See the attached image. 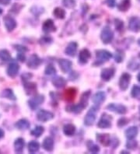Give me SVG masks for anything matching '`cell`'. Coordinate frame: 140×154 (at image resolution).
<instances>
[{
  "label": "cell",
  "instance_id": "obj_58",
  "mask_svg": "<svg viewBox=\"0 0 140 154\" xmlns=\"http://www.w3.org/2000/svg\"><path fill=\"white\" fill-rule=\"evenodd\" d=\"M138 1H140V0H138Z\"/></svg>",
  "mask_w": 140,
  "mask_h": 154
},
{
  "label": "cell",
  "instance_id": "obj_41",
  "mask_svg": "<svg viewBox=\"0 0 140 154\" xmlns=\"http://www.w3.org/2000/svg\"><path fill=\"white\" fill-rule=\"evenodd\" d=\"M55 72H56L55 68H54L52 65H48V66L46 67V69H45V75H54Z\"/></svg>",
  "mask_w": 140,
  "mask_h": 154
},
{
  "label": "cell",
  "instance_id": "obj_29",
  "mask_svg": "<svg viewBox=\"0 0 140 154\" xmlns=\"http://www.w3.org/2000/svg\"><path fill=\"white\" fill-rule=\"evenodd\" d=\"M40 149V144L37 141H30L28 144V151L30 152V153H34L37 152V151L39 150Z\"/></svg>",
  "mask_w": 140,
  "mask_h": 154
},
{
  "label": "cell",
  "instance_id": "obj_14",
  "mask_svg": "<svg viewBox=\"0 0 140 154\" xmlns=\"http://www.w3.org/2000/svg\"><path fill=\"white\" fill-rule=\"evenodd\" d=\"M58 65L60 66V69H62V71L65 73L66 72H69L72 69V66H73V63H72L71 61L68 60V59H60L58 61Z\"/></svg>",
  "mask_w": 140,
  "mask_h": 154
},
{
  "label": "cell",
  "instance_id": "obj_25",
  "mask_svg": "<svg viewBox=\"0 0 140 154\" xmlns=\"http://www.w3.org/2000/svg\"><path fill=\"white\" fill-rule=\"evenodd\" d=\"M76 96V90L75 88H69L65 91V100L67 101H73Z\"/></svg>",
  "mask_w": 140,
  "mask_h": 154
},
{
  "label": "cell",
  "instance_id": "obj_21",
  "mask_svg": "<svg viewBox=\"0 0 140 154\" xmlns=\"http://www.w3.org/2000/svg\"><path fill=\"white\" fill-rule=\"evenodd\" d=\"M25 91L27 95H33L37 91V85L34 83H29V82H24Z\"/></svg>",
  "mask_w": 140,
  "mask_h": 154
},
{
  "label": "cell",
  "instance_id": "obj_23",
  "mask_svg": "<svg viewBox=\"0 0 140 154\" xmlns=\"http://www.w3.org/2000/svg\"><path fill=\"white\" fill-rule=\"evenodd\" d=\"M52 84L54 85V87H55L56 88H63L66 85V80L62 76H56L53 78Z\"/></svg>",
  "mask_w": 140,
  "mask_h": 154
},
{
  "label": "cell",
  "instance_id": "obj_8",
  "mask_svg": "<svg viewBox=\"0 0 140 154\" xmlns=\"http://www.w3.org/2000/svg\"><path fill=\"white\" fill-rule=\"evenodd\" d=\"M19 70H20V66L18 65V63L17 62H15V61H13L8 66L6 72H7V75L9 77L15 78L17 75V74H18Z\"/></svg>",
  "mask_w": 140,
  "mask_h": 154
},
{
  "label": "cell",
  "instance_id": "obj_1",
  "mask_svg": "<svg viewBox=\"0 0 140 154\" xmlns=\"http://www.w3.org/2000/svg\"><path fill=\"white\" fill-rule=\"evenodd\" d=\"M101 38L104 44H109L114 38V33L109 26H105L101 34Z\"/></svg>",
  "mask_w": 140,
  "mask_h": 154
},
{
  "label": "cell",
  "instance_id": "obj_20",
  "mask_svg": "<svg viewBox=\"0 0 140 154\" xmlns=\"http://www.w3.org/2000/svg\"><path fill=\"white\" fill-rule=\"evenodd\" d=\"M42 147L45 150L48 152H51L54 149V140L52 138L46 137L44 139L43 143H42Z\"/></svg>",
  "mask_w": 140,
  "mask_h": 154
},
{
  "label": "cell",
  "instance_id": "obj_12",
  "mask_svg": "<svg viewBox=\"0 0 140 154\" xmlns=\"http://www.w3.org/2000/svg\"><path fill=\"white\" fill-rule=\"evenodd\" d=\"M129 27L133 32L140 31V18L138 17H132L129 20Z\"/></svg>",
  "mask_w": 140,
  "mask_h": 154
},
{
  "label": "cell",
  "instance_id": "obj_13",
  "mask_svg": "<svg viewBox=\"0 0 140 154\" xmlns=\"http://www.w3.org/2000/svg\"><path fill=\"white\" fill-rule=\"evenodd\" d=\"M114 68H106L101 71V79L104 81H109L114 75Z\"/></svg>",
  "mask_w": 140,
  "mask_h": 154
},
{
  "label": "cell",
  "instance_id": "obj_9",
  "mask_svg": "<svg viewBox=\"0 0 140 154\" xmlns=\"http://www.w3.org/2000/svg\"><path fill=\"white\" fill-rule=\"evenodd\" d=\"M41 59L36 54H33V55H30V58H28L27 62H26L28 67L32 69H37L41 65Z\"/></svg>",
  "mask_w": 140,
  "mask_h": 154
},
{
  "label": "cell",
  "instance_id": "obj_45",
  "mask_svg": "<svg viewBox=\"0 0 140 154\" xmlns=\"http://www.w3.org/2000/svg\"><path fill=\"white\" fill-rule=\"evenodd\" d=\"M22 7H23V6H20V4L15 3L14 5H13V6L12 7V9L10 10H11L12 12H13L14 13H17L20 12V10H21V8Z\"/></svg>",
  "mask_w": 140,
  "mask_h": 154
},
{
  "label": "cell",
  "instance_id": "obj_36",
  "mask_svg": "<svg viewBox=\"0 0 140 154\" xmlns=\"http://www.w3.org/2000/svg\"><path fill=\"white\" fill-rule=\"evenodd\" d=\"M90 96V91H86V92L83 93L81 97L80 102L79 103L83 106L84 107H86L88 104V100H89V98Z\"/></svg>",
  "mask_w": 140,
  "mask_h": 154
},
{
  "label": "cell",
  "instance_id": "obj_47",
  "mask_svg": "<svg viewBox=\"0 0 140 154\" xmlns=\"http://www.w3.org/2000/svg\"><path fill=\"white\" fill-rule=\"evenodd\" d=\"M128 122H129V120H128V119H126L125 118H122V119H119V121H118V125L119 126V127H123L125 125L128 124Z\"/></svg>",
  "mask_w": 140,
  "mask_h": 154
},
{
  "label": "cell",
  "instance_id": "obj_26",
  "mask_svg": "<svg viewBox=\"0 0 140 154\" xmlns=\"http://www.w3.org/2000/svg\"><path fill=\"white\" fill-rule=\"evenodd\" d=\"M30 122H28L26 119H24L19 120L18 122H16L15 124V127L17 128H18L19 130H26L30 128Z\"/></svg>",
  "mask_w": 140,
  "mask_h": 154
},
{
  "label": "cell",
  "instance_id": "obj_5",
  "mask_svg": "<svg viewBox=\"0 0 140 154\" xmlns=\"http://www.w3.org/2000/svg\"><path fill=\"white\" fill-rule=\"evenodd\" d=\"M112 118L107 114H103L101 119L97 123V127L100 128H108L111 126Z\"/></svg>",
  "mask_w": 140,
  "mask_h": 154
},
{
  "label": "cell",
  "instance_id": "obj_34",
  "mask_svg": "<svg viewBox=\"0 0 140 154\" xmlns=\"http://www.w3.org/2000/svg\"><path fill=\"white\" fill-rule=\"evenodd\" d=\"M53 14H54V17L58 19H64L65 17V11L60 7L55 8L53 11Z\"/></svg>",
  "mask_w": 140,
  "mask_h": 154
},
{
  "label": "cell",
  "instance_id": "obj_33",
  "mask_svg": "<svg viewBox=\"0 0 140 154\" xmlns=\"http://www.w3.org/2000/svg\"><path fill=\"white\" fill-rule=\"evenodd\" d=\"M130 1L129 0H123L122 2H120L118 5V9L121 12L127 11L130 8Z\"/></svg>",
  "mask_w": 140,
  "mask_h": 154
},
{
  "label": "cell",
  "instance_id": "obj_31",
  "mask_svg": "<svg viewBox=\"0 0 140 154\" xmlns=\"http://www.w3.org/2000/svg\"><path fill=\"white\" fill-rule=\"evenodd\" d=\"M84 108H85V107H84L80 103H79L78 104H76V105L68 106V107H66V111H70V112L76 113L77 114V113H80Z\"/></svg>",
  "mask_w": 140,
  "mask_h": 154
},
{
  "label": "cell",
  "instance_id": "obj_24",
  "mask_svg": "<svg viewBox=\"0 0 140 154\" xmlns=\"http://www.w3.org/2000/svg\"><path fill=\"white\" fill-rule=\"evenodd\" d=\"M138 130L136 126H132V127L129 128L125 131V136L127 137V139H133L134 138L136 137V135H138Z\"/></svg>",
  "mask_w": 140,
  "mask_h": 154
},
{
  "label": "cell",
  "instance_id": "obj_18",
  "mask_svg": "<svg viewBox=\"0 0 140 154\" xmlns=\"http://www.w3.org/2000/svg\"><path fill=\"white\" fill-rule=\"evenodd\" d=\"M106 99V94L103 91H98L93 95V102L97 105H101L103 102Z\"/></svg>",
  "mask_w": 140,
  "mask_h": 154
},
{
  "label": "cell",
  "instance_id": "obj_10",
  "mask_svg": "<svg viewBox=\"0 0 140 154\" xmlns=\"http://www.w3.org/2000/svg\"><path fill=\"white\" fill-rule=\"evenodd\" d=\"M3 21L4 25H5L6 30H7L9 32L13 31V30L17 27V21L15 20L14 18H13V17H10V16H6V17H4Z\"/></svg>",
  "mask_w": 140,
  "mask_h": 154
},
{
  "label": "cell",
  "instance_id": "obj_15",
  "mask_svg": "<svg viewBox=\"0 0 140 154\" xmlns=\"http://www.w3.org/2000/svg\"><path fill=\"white\" fill-rule=\"evenodd\" d=\"M97 141L104 146H108L111 143L110 137L108 134H97Z\"/></svg>",
  "mask_w": 140,
  "mask_h": 154
},
{
  "label": "cell",
  "instance_id": "obj_52",
  "mask_svg": "<svg viewBox=\"0 0 140 154\" xmlns=\"http://www.w3.org/2000/svg\"><path fill=\"white\" fill-rule=\"evenodd\" d=\"M4 135H5V132H4V131L2 129V128H0V139H2V138H3Z\"/></svg>",
  "mask_w": 140,
  "mask_h": 154
},
{
  "label": "cell",
  "instance_id": "obj_43",
  "mask_svg": "<svg viewBox=\"0 0 140 154\" xmlns=\"http://www.w3.org/2000/svg\"><path fill=\"white\" fill-rule=\"evenodd\" d=\"M115 27H116V30H119V31L121 30H122L124 27L123 22L118 19L115 20Z\"/></svg>",
  "mask_w": 140,
  "mask_h": 154
},
{
  "label": "cell",
  "instance_id": "obj_22",
  "mask_svg": "<svg viewBox=\"0 0 140 154\" xmlns=\"http://www.w3.org/2000/svg\"><path fill=\"white\" fill-rule=\"evenodd\" d=\"M24 146V139H22V138H18V139H16L15 143H14V149H15V152H17V153H21L23 151Z\"/></svg>",
  "mask_w": 140,
  "mask_h": 154
},
{
  "label": "cell",
  "instance_id": "obj_40",
  "mask_svg": "<svg viewBox=\"0 0 140 154\" xmlns=\"http://www.w3.org/2000/svg\"><path fill=\"white\" fill-rule=\"evenodd\" d=\"M139 67H140L139 63H138L137 61L134 60V59H132V60L131 61V62L129 63V65H128V69L132 70V71L137 70Z\"/></svg>",
  "mask_w": 140,
  "mask_h": 154
},
{
  "label": "cell",
  "instance_id": "obj_11",
  "mask_svg": "<svg viewBox=\"0 0 140 154\" xmlns=\"http://www.w3.org/2000/svg\"><path fill=\"white\" fill-rule=\"evenodd\" d=\"M130 80H131V75H129V73H123L121 75V78H120L119 80V87L120 89L121 90H126L129 87V85L130 83Z\"/></svg>",
  "mask_w": 140,
  "mask_h": 154
},
{
  "label": "cell",
  "instance_id": "obj_35",
  "mask_svg": "<svg viewBox=\"0 0 140 154\" xmlns=\"http://www.w3.org/2000/svg\"><path fill=\"white\" fill-rule=\"evenodd\" d=\"M0 59L2 62H9L11 60V55L7 50H0Z\"/></svg>",
  "mask_w": 140,
  "mask_h": 154
},
{
  "label": "cell",
  "instance_id": "obj_57",
  "mask_svg": "<svg viewBox=\"0 0 140 154\" xmlns=\"http://www.w3.org/2000/svg\"><path fill=\"white\" fill-rule=\"evenodd\" d=\"M139 111H140V107H139Z\"/></svg>",
  "mask_w": 140,
  "mask_h": 154
},
{
  "label": "cell",
  "instance_id": "obj_4",
  "mask_svg": "<svg viewBox=\"0 0 140 154\" xmlns=\"http://www.w3.org/2000/svg\"><path fill=\"white\" fill-rule=\"evenodd\" d=\"M96 56H97V62L101 64L103 62H107L112 57V55L111 53L107 50H98L96 51Z\"/></svg>",
  "mask_w": 140,
  "mask_h": 154
},
{
  "label": "cell",
  "instance_id": "obj_56",
  "mask_svg": "<svg viewBox=\"0 0 140 154\" xmlns=\"http://www.w3.org/2000/svg\"><path fill=\"white\" fill-rule=\"evenodd\" d=\"M138 58H140V52H139V54H138Z\"/></svg>",
  "mask_w": 140,
  "mask_h": 154
},
{
  "label": "cell",
  "instance_id": "obj_51",
  "mask_svg": "<svg viewBox=\"0 0 140 154\" xmlns=\"http://www.w3.org/2000/svg\"><path fill=\"white\" fill-rule=\"evenodd\" d=\"M11 0H0V4L1 5H3V6H7L10 3Z\"/></svg>",
  "mask_w": 140,
  "mask_h": 154
},
{
  "label": "cell",
  "instance_id": "obj_30",
  "mask_svg": "<svg viewBox=\"0 0 140 154\" xmlns=\"http://www.w3.org/2000/svg\"><path fill=\"white\" fill-rule=\"evenodd\" d=\"M86 146H87L88 150L90 151V152H92V153L95 154L100 152V147L97 144L93 143V142L90 141V140H88L86 142Z\"/></svg>",
  "mask_w": 140,
  "mask_h": 154
},
{
  "label": "cell",
  "instance_id": "obj_2",
  "mask_svg": "<svg viewBox=\"0 0 140 154\" xmlns=\"http://www.w3.org/2000/svg\"><path fill=\"white\" fill-rule=\"evenodd\" d=\"M97 112V108L95 107H91L87 114H86L85 119H84V124L86 126H90L94 123L96 120V115Z\"/></svg>",
  "mask_w": 140,
  "mask_h": 154
},
{
  "label": "cell",
  "instance_id": "obj_53",
  "mask_svg": "<svg viewBox=\"0 0 140 154\" xmlns=\"http://www.w3.org/2000/svg\"><path fill=\"white\" fill-rule=\"evenodd\" d=\"M137 79H138V82H140V72L138 74V76H137Z\"/></svg>",
  "mask_w": 140,
  "mask_h": 154
},
{
  "label": "cell",
  "instance_id": "obj_48",
  "mask_svg": "<svg viewBox=\"0 0 140 154\" xmlns=\"http://www.w3.org/2000/svg\"><path fill=\"white\" fill-rule=\"evenodd\" d=\"M32 77V74L27 73V72H25V73L21 75V78H22V80L24 81V82H27L29 80V79H30Z\"/></svg>",
  "mask_w": 140,
  "mask_h": 154
},
{
  "label": "cell",
  "instance_id": "obj_54",
  "mask_svg": "<svg viewBox=\"0 0 140 154\" xmlns=\"http://www.w3.org/2000/svg\"><path fill=\"white\" fill-rule=\"evenodd\" d=\"M2 8H0V15L2 14Z\"/></svg>",
  "mask_w": 140,
  "mask_h": 154
},
{
  "label": "cell",
  "instance_id": "obj_46",
  "mask_svg": "<svg viewBox=\"0 0 140 154\" xmlns=\"http://www.w3.org/2000/svg\"><path fill=\"white\" fill-rule=\"evenodd\" d=\"M52 42V39L50 37H44L41 40V43L42 45H48V44L51 43Z\"/></svg>",
  "mask_w": 140,
  "mask_h": 154
},
{
  "label": "cell",
  "instance_id": "obj_17",
  "mask_svg": "<svg viewBox=\"0 0 140 154\" xmlns=\"http://www.w3.org/2000/svg\"><path fill=\"white\" fill-rule=\"evenodd\" d=\"M44 32L48 34V33L54 32L56 30V26H54V22L52 20H47L45 23H44L43 26H42Z\"/></svg>",
  "mask_w": 140,
  "mask_h": 154
},
{
  "label": "cell",
  "instance_id": "obj_28",
  "mask_svg": "<svg viewBox=\"0 0 140 154\" xmlns=\"http://www.w3.org/2000/svg\"><path fill=\"white\" fill-rule=\"evenodd\" d=\"M63 132L67 136H72L76 132V127L72 124H67L64 126Z\"/></svg>",
  "mask_w": 140,
  "mask_h": 154
},
{
  "label": "cell",
  "instance_id": "obj_32",
  "mask_svg": "<svg viewBox=\"0 0 140 154\" xmlns=\"http://www.w3.org/2000/svg\"><path fill=\"white\" fill-rule=\"evenodd\" d=\"M44 132H45V128H44V127L38 125L36 126L35 128L33 130H31L30 133H31V135H33V136H34V137L38 138L44 133Z\"/></svg>",
  "mask_w": 140,
  "mask_h": 154
},
{
  "label": "cell",
  "instance_id": "obj_16",
  "mask_svg": "<svg viewBox=\"0 0 140 154\" xmlns=\"http://www.w3.org/2000/svg\"><path fill=\"white\" fill-rule=\"evenodd\" d=\"M90 57H91V54H90V51L86 48L82 49L79 55V62H80L81 64H86L87 63Z\"/></svg>",
  "mask_w": 140,
  "mask_h": 154
},
{
  "label": "cell",
  "instance_id": "obj_55",
  "mask_svg": "<svg viewBox=\"0 0 140 154\" xmlns=\"http://www.w3.org/2000/svg\"><path fill=\"white\" fill-rule=\"evenodd\" d=\"M138 45H140V39H139V40H138Z\"/></svg>",
  "mask_w": 140,
  "mask_h": 154
},
{
  "label": "cell",
  "instance_id": "obj_3",
  "mask_svg": "<svg viewBox=\"0 0 140 154\" xmlns=\"http://www.w3.org/2000/svg\"><path fill=\"white\" fill-rule=\"evenodd\" d=\"M44 101H45V96L44 95H36L34 97L30 98L28 100V105L32 110H35Z\"/></svg>",
  "mask_w": 140,
  "mask_h": 154
},
{
  "label": "cell",
  "instance_id": "obj_6",
  "mask_svg": "<svg viewBox=\"0 0 140 154\" xmlns=\"http://www.w3.org/2000/svg\"><path fill=\"white\" fill-rule=\"evenodd\" d=\"M54 118V114L51 111H48L46 110H40L37 114V119L38 121L42 122H46L50 121Z\"/></svg>",
  "mask_w": 140,
  "mask_h": 154
},
{
  "label": "cell",
  "instance_id": "obj_44",
  "mask_svg": "<svg viewBox=\"0 0 140 154\" xmlns=\"http://www.w3.org/2000/svg\"><path fill=\"white\" fill-rule=\"evenodd\" d=\"M15 47V49L17 51H18L19 52H22V53H25L26 51H28L27 48L25 47V46H23V45H15L14 46Z\"/></svg>",
  "mask_w": 140,
  "mask_h": 154
},
{
  "label": "cell",
  "instance_id": "obj_38",
  "mask_svg": "<svg viewBox=\"0 0 140 154\" xmlns=\"http://www.w3.org/2000/svg\"><path fill=\"white\" fill-rule=\"evenodd\" d=\"M132 97L140 99V87L139 86H134L132 89Z\"/></svg>",
  "mask_w": 140,
  "mask_h": 154
},
{
  "label": "cell",
  "instance_id": "obj_50",
  "mask_svg": "<svg viewBox=\"0 0 140 154\" xmlns=\"http://www.w3.org/2000/svg\"><path fill=\"white\" fill-rule=\"evenodd\" d=\"M107 3L109 7L113 8L114 6H115V0H107Z\"/></svg>",
  "mask_w": 140,
  "mask_h": 154
},
{
  "label": "cell",
  "instance_id": "obj_19",
  "mask_svg": "<svg viewBox=\"0 0 140 154\" xmlns=\"http://www.w3.org/2000/svg\"><path fill=\"white\" fill-rule=\"evenodd\" d=\"M77 48H78V45H77L76 42H70V43L67 45L66 48H65V53H66V55L71 57L75 56L76 54Z\"/></svg>",
  "mask_w": 140,
  "mask_h": 154
},
{
  "label": "cell",
  "instance_id": "obj_39",
  "mask_svg": "<svg viewBox=\"0 0 140 154\" xmlns=\"http://www.w3.org/2000/svg\"><path fill=\"white\" fill-rule=\"evenodd\" d=\"M138 146V143L135 140H133V139H129V141L126 143V147H127L129 149L131 150H134Z\"/></svg>",
  "mask_w": 140,
  "mask_h": 154
},
{
  "label": "cell",
  "instance_id": "obj_7",
  "mask_svg": "<svg viewBox=\"0 0 140 154\" xmlns=\"http://www.w3.org/2000/svg\"><path fill=\"white\" fill-rule=\"evenodd\" d=\"M107 109L119 115H125L127 111V108L125 106L122 104H117V103H110L107 106Z\"/></svg>",
  "mask_w": 140,
  "mask_h": 154
},
{
  "label": "cell",
  "instance_id": "obj_49",
  "mask_svg": "<svg viewBox=\"0 0 140 154\" xmlns=\"http://www.w3.org/2000/svg\"><path fill=\"white\" fill-rule=\"evenodd\" d=\"M17 59H18V60L21 62H25V60H26V57H25V55H24V53L20 52L18 55H17Z\"/></svg>",
  "mask_w": 140,
  "mask_h": 154
},
{
  "label": "cell",
  "instance_id": "obj_27",
  "mask_svg": "<svg viewBox=\"0 0 140 154\" xmlns=\"http://www.w3.org/2000/svg\"><path fill=\"white\" fill-rule=\"evenodd\" d=\"M1 97L3 98H6L10 100H16L17 97H16L15 94H13V90L10 89H6L4 90L2 93H1Z\"/></svg>",
  "mask_w": 140,
  "mask_h": 154
},
{
  "label": "cell",
  "instance_id": "obj_42",
  "mask_svg": "<svg viewBox=\"0 0 140 154\" xmlns=\"http://www.w3.org/2000/svg\"><path fill=\"white\" fill-rule=\"evenodd\" d=\"M124 58V53L121 51H116V54L114 55V60L116 62L120 63L123 61Z\"/></svg>",
  "mask_w": 140,
  "mask_h": 154
},
{
  "label": "cell",
  "instance_id": "obj_37",
  "mask_svg": "<svg viewBox=\"0 0 140 154\" xmlns=\"http://www.w3.org/2000/svg\"><path fill=\"white\" fill-rule=\"evenodd\" d=\"M62 4L68 9H73L76 5V2L75 0H62Z\"/></svg>",
  "mask_w": 140,
  "mask_h": 154
}]
</instances>
